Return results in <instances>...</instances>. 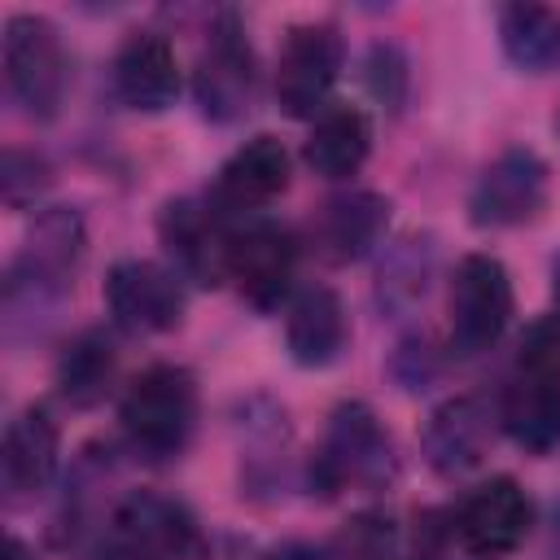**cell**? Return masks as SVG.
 Here are the masks:
<instances>
[{
    "label": "cell",
    "mask_w": 560,
    "mask_h": 560,
    "mask_svg": "<svg viewBox=\"0 0 560 560\" xmlns=\"http://www.w3.org/2000/svg\"><path fill=\"white\" fill-rule=\"evenodd\" d=\"M4 79L13 101L31 118H52L66 96V52L61 35L39 13L4 18Z\"/></svg>",
    "instance_id": "7"
},
{
    "label": "cell",
    "mask_w": 560,
    "mask_h": 560,
    "mask_svg": "<svg viewBox=\"0 0 560 560\" xmlns=\"http://www.w3.org/2000/svg\"><path fill=\"white\" fill-rule=\"evenodd\" d=\"M551 293H556V306H560V262H556V271H551Z\"/></svg>",
    "instance_id": "32"
},
{
    "label": "cell",
    "mask_w": 560,
    "mask_h": 560,
    "mask_svg": "<svg viewBox=\"0 0 560 560\" xmlns=\"http://www.w3.org/2000/svg\"><path fill=\"white\" fill-rule=\"evenodd\" d=\"M4 560H31L26 542H22V538H9V542H4Z\"/></svg>",
    "instance_id": "31"
},
{
    "label": "cell",
    "mask_w": 560,
    "mask_h": 560,
    "mask_svg": "<svg viewBox=\"0 0 560 560\" xmlns=\"http://www.w3.org/2000/svg\"><path fill=\"white\" fill-rule=\"evenodd\" d=\"M57 451H61V433H57V420L31 402L22 407L9 429H4V446H0V486H4V499L18 508V503H35L52 472H57Z\"/></svg>",
    "instance_id": "17"
},
{
    "label": "cell",
    "mask_w": 560,
    "mask_h": 560,
    "mask_svg": "<svg viewBox=\"0 0 560 560\" xmlns=\"http://www.w3.org/2000/svg\"><path fill=\"white\" fill-rule=\"evenodd\" d=\"M547 206V162L534 149H503L468 192V219L477 228H521Z\"/></svg>",
    "instance_id": "12"
},
{
    "label": "cell",
    "mask_w": 560,
    "mask_h": 560,
    "mask_svg": "<svg viewBox=\"0 0 560 560\" xmlns=\"http://www.w3.org/2000/svg\"><path fill=\"white\" fill-rule=\"evenodd\" d=\"M122 433L136 455L144 459H171L188 446L197 429V381L179 363H153L144 368L122 402H118Z\"/></svg>",
    "instance_id": "4"
},
{
    "label": "cell",
    "mask_w": 560,
    "mask_h": 560,
    "mask_svg": "<svg viewBox=\"0 0 560 560\" xmlns=\"http://www.w3.org/2000/svg\"><path fill=\"white\" fill-rule=\"evenodd\" d=\"M451 350L464 359L486 354L512 324V276L494 254H468L451 280Z\"/></svg>",
    "instance_id": "6"
},
{
    "label": "cell",
    "mask_w": 560,
    "mask_h": 560,
    "mask_svg": "<svg viewBox=\"0 0 560 560\" xmlns=\"http://www.w3.org/2000/svg\"><path fill=\"white\" fill-rule=\"evenodd\" d=\"M341 74V31L332 22H302L284 35L276 61V101L289 118H319Z\"/></svg>",
    "instance_id": "10"
},
{
    "label": "cell",
    "mask_w": 560,
    "mask_h": 560,
    "mask_svg": "<svg viewBox=\"0 0 560 560\" xmlns=\"http://www.w3.org/2000/svg\"><path fill=\"white\" fill-rule=\"evenodd\" d=\"M442 538H446L442 521L438 516H420L416 521V534L407 542V560H442Z\"/></svg>",
    "instance_id": "29"
},
{
    "label": "cell",
    "mask_w": 560,
    "mask_h": 560,
    "mask_svg": "<svg viewBox=\"0 0 560 560\" xmlns=\"http://www.w3.org/2000/svg\"><path fill=\"white\" fill-rule=\"evenodd\" d=\"M433 280H438V241L429 232H407L376 262V306L389 319H402L416 306H424Z\"/></svg>",
    "instance_id": "21"
},
{
    "label": "cell",
    "mask_w": 560,
    "mask_h": 560,
    "mask_svg": "<svg viewBox=\"0 0 560 560\" xmlns=\"http://www.w3.org/2000/svg\"><path fill=\"white\" fill-rule=\"evenodd\" d=\"M101 560H206V542L179 499L131 490L105 516Z\"/></svg>",
    "instance_id": "5"
},
{
    "label": "cell",
    "mask_w": 560,
    "mask_h": 560,
    "mask_svg": "<svg viewBox=\"0 0 560 560\" xmlns=\"http://www.w3.org/2000/svg\"><path fill=\"white\" fill-rule=\"evenodd\" d=\"M105 306H109V319L131 337L171 332L184 319L179 271L149 258H122L105 276Z\"/></svg>",
    "instance_id": "11"
},
{
    "label": "cell",
    "mask_w": 560,
    "mask_h": 560,
    "mask_svg": "<svg viewBox=\"0 0 560 560\" xmlns=\"http://www.w3.org/2000/svg\"><path fill=\"white\" fill-rule=\"evenodd\" d=\"M254 92H258V61H254V48H249L241 22H236L232 13H223V18L210 26V39H206V48L197 52V66H192V96H197V109H201L210 122H236V118L249 114Z\"/></svg>",
    "instance_id": "9"
},
{
    "label": "cell",
    "mask_w": 560,
    "mask_h": 560,
    "mask_svg": "<svg viewBox=\"0 0 560 560\" xmlns=\"http://www.w3.org/2000/svg\"><path fill=\"white\" fill-rule=\"evenodd\" d=\"M499 44L512 66L542 74L560 61V9L547 4H503L499 9Z\"/></svg>",
    "instance_id": "24"
},
{
    "label": "cell",
    "mask_w": 560,
    "mask_h": 560,
    "mask_svg": "<svg viewBox=\"0 0 560 560\" xmlns=\"http://www.w3.org/2000/svg\"><path fill=\"white\" fill-rule=\"evenodd\" d=\"M494 420H499V411H490L477 394H455V398L438 402L420 433V451H424L429 468L442 477H464L468 468H477L486 459Z\"/></svg>",
    "instance_id": "16"
},
{
    "label": "cell",
    "mask_w": 560,
    "mask_h": 560,
    "mask_svg": "<svg viewBox=\"0 0 560 560\" xmlns=\"http://www.w3.org/2000/svg\"><path fill=\"white\" fill-rule=\"evenodd\" d=\"M267 560H324L315 547H306V542H284L276 556H267Z\"/></svg>",
    "instance_id": "30"
},
{
    "label": "cell",
    "mask_w": 560,
    "mask_h": 560,
    "mask_svg": "<svg viewBox=\"0 0 560 560\" xmlns=\"http://www.w3.org/2000/svg\"><path fill=\"white\" fill-rule=\"evenodd\" d=\"M284 341L293 363L302 368H328L341 359L346 341H350V324H346V306L328 284H306L293 293L289 315H284Z\"/></svg>",
    "instance_id": "19"
},
{
    "label": "cell",
    "mask_w": 560,
    "mask_h": 560,
    "mask_svg": "<svg viewBox=\"0 0 560 560\" xmlns=\"http://www.w3.org/2000/svg\"><path fill=\"white\" fill-rule=\"evenodd\" d=\"M499 424L521 451L547 455L560 446V311L525 328L499 394Z\"/></svg>",
    "instance_id": "2"
},
{
    "label": "cell",
    "mask_w": 560,
    "mask_h": 560,
    "mask_svg": "<svg viewBox=\"0 0 560 560\" xmlns=\"http://www.w3.org/2000/svg\"><path fill=\"white\" fill-rule=\"evenodd\" d=\"M394 376L402 381V389H424L433 376H438V359L429 350L424 337H407L394 354Z\"/></svg>",
    "instance_id": "28"
},
{
    "label": "cell",
    "mask_w": 560,
    "mask_h": 560,
    "mask_svg": "<svg viewBox=\"0 0 560 560\" xmlns=\"http://www.w3.org/2000/svg\"><path fill=\"white\" fill-rule=\"evenodd\" d=\"M228 228H232L228 214L192 197H175L158 214V236L175 258V271L192 284L228 280Z\"/></svg>",
    "instance_id": "14"
},
{
    "label": "cell",
    "mask_w": 560,
    "mask_h": 560,
    "mask_svg": "<svg viewBox=\"0 0 560 560\" xmlns=\"http://www.w3.org/2000/svg\"><path fill=\"white\" fill-rule=\"evenodd\" d=\"M398 477V451L368 402H341L328 416L324 446L311 455V490H385Z\"/></svg>",
    "instance_id": "3"
},
{
    "label": "cell",
    "mask_w": 560,
    "mask_h": 560,
    "mask_svg": "<svg viewBox=\"0 0 560 560\" xmlns=\"http://www.w3.org/2000/svg\"><path fill=\"white\" fill-rule=\"evenodd\" d=\"M289 188V153L276 136H254L245 140L214 175L210 206L228 219L262 214L267 201H276Z\"/></svg>",
    "instance_id": "15"
},
{
    "label": "cell",
    "mask_w": 560,
    "mask_h": 560,
    "mask_svg": "<svg viewBox=\"0 0 560 560\" xmlns=\"http://www.w3.org/2000/svg\"><path fill=\"white\" fill-rule=\"evenodd\" d=\"M298 271V241L284 223L267 214L232 219L228 228V280H236L241 298L258 311L280 306V298L293 289Z\"/></svg>",
    "instance_id": "8"
},
{
    "label": "cell",
    "mask_w": 560,
    "mask_h": 560,
    "mask_svg": "<svg viewBox=\"0 0 560 560\" xmlns=\"http://www.w3.org/2000/svg\"><path fill=\"white\" fill-rule=\"evenodd\" d=\"M114 92L140 114H158L179 96L175 44L158 31H131L114 52Z\"/></svg>",
    "instance_id": "18"
},
{
    "label": "cell",
    "mask_w": 560,
    "mask_h": 560,
    "mask_svg": "<svg viewBox=\"0 0 560 560\" xmlns=\"http://www.w3.org/2000/svg\"><path fill=\"white\" fill-rule=\"evenodd\" d=\"M118 372V350L101 328H83L57 359V389L70 407H92L109 394Z\"/></svg>",
    "instance_id": "23"
},
{
    "label": "cell",
    "mask_w": 560,
    "mask_h": 560,
    "mask_svg": "<svg viewBox=\"0 0 560 560\" xmlns=\"http://www.w3.org/2000/svg\"><path fill=\"white\" fill-rule=\"evenodd\" d=\"M407 83H411V70H407V57L398 44H372L368 48V92L385 105V109H402L407 101Z\"/></svg>",
    "instance_id": "27"
},
{
    "label": "cell",
    "mask_w": 560,
    "mask_h": 560,
    "mask_svg": "<svg viewBox=\"0 0 560 560\" xmlns=\"http://www.w3.org/2000/svg\"><path fill=\"white\" fill-rule=\"evenodd\" d=\"M385 223H389V201L381 192H368V188L341 192L324 201L315 214V249L328 262H354L372 245H381Z\"/></svg>",
    "instance_id": "20"
},
{
    "label": "cell",
    "mask_w": 560,
    "mask_h": 560,
    "mask_svg": "<svg viewBox=\"0 0 560 560\" xmlns=\"http://www.w3.org/2000/svg\"><path fill=\"white\" fill-rule=\"evenodd\" d=\"M341 560H407V542L385 512H363L341 534Z\"/></svg>",
    "instance_id": "25"
},
{
    "label": "cell",
    "mask_w": 560,
    "mask_h": 560,
    "mask_svg": "<svg viewBox=\"0 0 560 560\" xmlns=\"http://www.w3.org/2000/svg\"><path fill=\"white\" fill-rule=\"evenodd\" d=\"M368 153H372V122L359 105H328L302 144L306 166L324 179H350L368 162Z\"/></svg>",
    "instance_id": "22"
},
{
    "label": "cell",
    "mask_w": 560,
    "mask_h": 560,
    "mask_svg": "<svg viewBox=\"0 0 560 560\" xmlns=\"http://www.w3.org/2000/svg\"><path fill=\"white\" fill-rule=\"evenodd\" d=\"M83 249H88V232H83L79 210L48 206L35 214V223L22 236L18 258L4 271V328L9 332L35 319H48L57 311V302L74 284Z\"/></svg>",
    "instance_id": "1"
},
{
    "label": "cell",
    "mask_w": 560,
    "mask_h": 560,
    "mask_svg": "<svg viewBox=\"0 0 560 560\" xmlns=\"http://www.w3.org/2000/svg\"><path fill=\"white\" fill-rule=\"evenodd\" d=\"M48 184H52V171L35 149H4V158H0V197H4L9 210L35 206Z\"/></svg>",
    "instance_id": "26"
},
{
    "label": "cell",
    "mask_w": 560,
    "mask_h": 560,
    "mask_svg": "<svg viewBox=\"0 0 560 560\" xmlns=\"http://www.w3.org/2000/svg\"><path fill=\"white\" fill-rule=\"evenodd\" d=\"M534 525V503L516 477H490L468 490L451 516V529L472 556H508L525 542Z\"/></svg>",
    "instance_id": "13"
}]
</instances>
